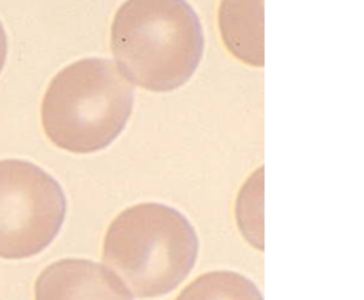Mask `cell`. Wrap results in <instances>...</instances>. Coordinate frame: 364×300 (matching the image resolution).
Listing matches in <instances>:
<instances>
[{
    "mask_svg": "<svg viewBox=\"0 0 364 300\" xmlns=\"http://www.w3.org/2000/svg\"><path fill=\"white\" fill-rule=\"evenodd\" d=\"M176 300H263L258 286L231 270H217L192 281Z\"/></svg>",
    "mask_w": 364,
    "mask_h": 300,
    "instance_id": "52a82bcc",
    "label": "cell"
},
{
    "mask_svg": "<svg viewBox=\"0 0 364 300\" xmlns=\"http://www.w3.org/2000/svg\"><path fill=\"white\" fill-rule=\"evenodd\" d=\"M64 219L66 195L55 178L27 160H0V258L43 252Z\"/></svg>",
    "mask_w": 364,
    "mask_h": 300,
    "instance_id": "277c9868",
    "label": "cell"
},
{
    "mask_svg": "<svg viewBox=\"0 0 364 300\" xmlns=\"http://www.w3.org/2000/svg\"><path fill=\"white\" fill-rule=\"evenodd\" d=\"M219 28L224 45L237 59L263 68V0H223Z\"/></svg>",
    "mask_w": 364,
    "mask_h": 300,
    "instance_id": "8992f818",
    "label": "cell"
},
{
    "mask_svg": "<svg viewBox=\"0 0 364 300\" xmlns=\"http://www.w3.org/2000/svg\"><path fill=\"white\" fill-rule=\"evenodd\" d=\"M134 110V87L116 64L87 57L50 80L41 103L45 134L70 153H96L112 144Z\"/></svg>",
    "mask_w": 364,
    "mask_h": 300,
    "instance_id": "7a4b0ae2",
    "label": "cell"
},
{
    "mask_svg": "<svg viewBox=\"0 0 364 300\" xmlns=\"http://www.w3.org/2000/svg\"><path fill=\"white\" fill-rule=\"evenodd\" d=\"M6 59H7V34L6 31H4L2 21H0V73H2Z\"/></svg>",
    "mask_w": 364,
    "mask_h": 300,
    "instance_id": "ba28073f",
    "label": "cell"
},
{
    "mask_svg": "<svg viewBox=\"0 0 364 300\" xmlns=\"http://www.w3.org/2000/svg\"><path fill=\"white\" fill-rule=\"evenodd\" d=\"M110 50L128 82L146 91L169 92L196 73L205 36L187 0H127L114 16Z\"/></svg>",
    "mask_w": 364,
    "mask_h": 300,
    "instance_id": "6da1fadb",
    "label": "cell"
},
{
    "mask_svg": "<svg viewBox=\"0 0 364 300\" xmlns=\"http://www.w3.org/2000/svg\"><path fill=\"white\" fill-rule=\"evenodd\" d=\"M199 238L183 213L160 203H141L112 220L102 259L139 299L171 294L194 269Z\"/></svg>",
    "mask_w": 364,
    "mask_h": 300,
    "instance_id": "3957f363",
    "label": "cell"
},
{
    "mask_svg": "<svg viewBox=\"0 0 364 300\" xmlns=\"http://www.w3.org/2000/svg\"><path fill=\"white\" fill-rule=\"evenodd\" d=\"M34 300H134L112 270L91 259L66 258L36 279Z\"/></svg>",
    "mask_w": 364,
    "mask_h": 300,
    "instance_id": "5b68a950",
    "label": "cell"
}]
</instances>
